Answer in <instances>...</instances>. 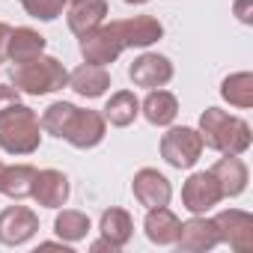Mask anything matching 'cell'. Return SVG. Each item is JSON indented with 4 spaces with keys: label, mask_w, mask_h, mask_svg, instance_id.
I'll return each instance as SVG.
<instances>
[{
    "label": "cell",
    "mask_w": 253,
    "mask_h": 253,
    "mask_svg": "<svg viewBox=\"0 0 253 253\" xmlns=\"http://www.w3.org/2000/svg\"><path fill=\"white\" fill-rule=\"evenodd\" d=\"M39 122H42V131L72 143L75 149H95L107 134V119L98 110L78 107L72 101H51L42 110Z\"/></svg>",
    "instance_id": "cell-1"
},
{
    "label": "cell",
    "mask_w": 253,
    "mask_h": 253,
    "mask_svg": "<svg viewBox=\"0 0 253 253\" xmlns=\"http://www.w3.org/2000/svg\"><path fill=\"white\" fill-rule=\"evenodd\" d=\"M197 131H200L203 143L220 155H244L253 146V131H250L247 119L232 116L220 107H206L200 113Z\"/></svg>",
    "instance_id": "cell-2"
},
{
    "label": "cell",
    "mask_w": 253,
    "mask_h": 253,
    "mask_svg": "<svg viewBox=\"0 0 253 253\" xmlns=\"http://www.w3.org/2000/svg\"><path fill=\"white\" fill-rule=\"evenodd\" d=\"M42 146L39 113L21 101L0 110V149L6 155H33Z\"/></svg>",
    "instance_id": "cell-3"
},
{
    "label": "cell",
    "mask_w": 253,
    "mask_h": 253,
    "mask_svg": "<svg viewBox=\"0 0 253 253\" xmlns=\"http://www.w3.org/2000/svg\"><path fill=\"white\" fill-rule=\"evenodd\" d=\"M9 84L24 95H51V92H57L69 84V72L57 57L36 54V57L12 66Z\"/></svg>",
    "instance_id": "cell-4"
},
{
    "label": "cell",
    "mask_w": 253,
    "mask_h": 253,
    "mask_svg": "<svg viewBox=\"0 0 253 253\" xmlns=\"http://www.w3.org/2000/svg\"><path fill=\"white\" fill-rule=\"evenodd\" d=\"M158 149H161V158L173 170H191L200 161L206 143H203L200 131L191 128V125H167V131H164Z\"/></svg>",
    "instance_id": "cell-5"
},
{
    "label": "cell",
    "mask_w": 253,
    "mask_h": 253,
    "mask_svg": "<svg viewBox=\"0 0 253 253\" xmlns=\"http://www.w3.org/2000/svg\"><path fill=\"white\" fill-rule=\"evenodd\" d=\"M78 39H81L78 48H81L84 63L110 66V63L125 51V45H122V39H119L113 21H110V24H98L95 30H89V33H84V36H78Z\"/></svg>",
    "instance_id": "cell-6"
},
{
    "label": "cell",
    "mask_w": 253,
    "mask_h": 253,
    "mask_svg": "<svg viewBox=\"0 0 253 253\" xmlns=\"http://www.w3.org/2000/svg\"><path fill=\"white\" fill-rule=\"evenodd\" d=\"M220 200H223V191L211 176V170H197L182 185V209H188L191 214H209Z\"/></svg>",
    "instance_id": "cell-7"
},
{
    "label": "cell",
    "mask_w": 253,
    "mask_h": 253,
    "mask_svg": "<svg viewBox=\"0 0 253 253\" xmlns=\"http://www.w3.org/2000/svg\"><path fill=\"white\" fill-rule=\"evenodd\" d=\"M220 244H229L235 253H250L253 250V214L241 209H223L214 217Z\"/></svg>",
    "instance_id": "cell-8"
},
{
    "label": "cell",
    "mask_w": 253,
    "mask_h": 253,
    "mask_svg": "<svg viewBox=\"0 0 253 253\" xmlns=\"http://www.w3.org/2000/svg\"><path fill=\"white\" fill-rule=\"evenodd\" d=\"M173 63L170 57L158 54V51H143L140 57H134V63L128 66V78L134 86H143V89H158V86H167L173 81Z\"/></svg>",
    "instance_id": "cell-9"
},
{
    "label": "cell",
    "mask_w": 253,
    "mask_h": 253,
    "mask_svg": "<svg viewBox=\"0 0 253 253\" xmlns=\"http://www.w3.org/2000/svg\"><path fill=\"white\" fill-rule=\"evenodd\" d=\"M39 232V214L27 206H9L0 211V244L21 247Z\"/></svg>",
    "instance_id": "cell-10"
},
{
    "label": "cell",
    "mask_w": 253,
    "mask_h": 253,
    "mask_svg": "<svg viewBox=\"0 0 253 253\" xmlns=\"http://www.w3.org/2000/svg\"><path fill=\"white\" fill-rule=\"evenodd\" d=\"M220 244V235H217V226L211 217L206 214H191V220H185L179 226V235H176V247L185 250V253H206V250H214Z\"/></svg>",
    "instance_id": "cell-11"
},
{
    "label": "cell",
    "mask_w": 253,
    "mask_h": 253,
    "mask_svg": "<svg viewBox=\"0 0 253 253\" xmlns=\"http://www.w3.org/2000/svg\"><path fill=\"white\" fill-rule=\"evenodd\" d=\"M131 191H134V200L143 206V209H155V206H167L170 197H173V185L164 173H158L155 167H143L134 173L131 179Z\"/></svg>",
    "instance_id": "cell-12"
},
{
    "label": "cell",
    "mask_w": 253,
    "mask_h": 253,
    "mask_svg": "<svg viewBox=\"0 0 253 253\" xmlns=\"http://www.w3.org/2000/svg\"><path fill=\"white\" fill-rule=\"evenodd\" d=\"M119 39L125 48H152L161 36H164V24L152 15H134V18H122V21H113Z\"/></svg>",
    "instance_id": "cell-13"
},
{
    "label": "cell",
    "mask_w": 253,
    "mask_h": 253,
    "mask_svg": "<svg viewBox=\"0 0 253 253\" xmlns=\"http://www.w3.org/2000/svg\"><path fill=\"white\" fill-rule=\"evenodd\" d=\"M72 194V185H69V176L63 170H36V182H33V200L42 206V209H63L66 200Z\"/></svg>",
    "instance_id": "cell-14"
},
{
    "label": "cell",
    "mask_w": 253,
    "mask_h": 253,
    "mask_svg": "<svg viewBox=\"0 0 253 253\" xmlns=\"http://www.w3.org/2000/svg\"><path fill=\"white\" fill-rule=\"evenodd\" d=\"M66 86L75 95H81V98H101L110 89V72H107V66L84 63L75 72H69V84Z\"/></svg>",
    "instance_id": "cell-15"
},
{
    "label": "cell",
    "mask_w": 253,
    "mask_h": 253,
    "mask_svg": "<svg viewBox=\"0 0 253 253\" xmlns=\"http://www.w3.org/2000/svg\"><path fill=\"white\" fill-rule=\"evenodd\" d=\"M211 176L217 179V185L223 191V200L226 197H241L247 191V182H250V170L241 161V155H223V158H217L211 164Z\"/></svg>",
    "instance_id": "cell-16"
},
{
    "label": "cell",
    "mask_w": 253,
    "mask_h": 253,
    "mask_svg": "<svg viewBox=\"0 0 253 253\" xmlns=\"http://www.w3.org/2000/svg\"><path fill=\"white\" fill-rule=\"evenodd\" d=\"M179 226H182V220L176 217V211H173V209H167V206L146 209V217H143V232H146V238H149L152 244H158V247L176 244Z\"/></svg>",
    "instance_id": "cell-17"
},
{
    "label": "cell",
    "mask_w": 253,
    "mask_h": 253,
    "mask_svg": "<svg viewBox=\"0 0 253 253\" xmlns=\"http://www.w3.org/2000/svg\"><path fill=\"white\" fill-rule=\"evenodd\" d=\"M140 113L146 116V122L158 125V128H167L179 116V98L170 89H161V86L149 89V95L140 101Z\"/></svg>",
    "instance_id": "cell-18"
},
{
    "label": "cell",
    "mask_w": 253,
    "mask_h": 253,
    "mask_svg": "<svg viewBox=\"0 0 253 253\" xmlns=\"http://www.w3.org/2000/svg\"><path fill=\"white\" fill-rule=\"evenodd\" d=\"M110 6H107V0H75L66 21H69V30L75 36H84L89 30H95L98 24H104Z\"/></svg>",
    "instance_id": "cell-19"
},
{
    "label": "cell",
    "mask_w": 253,
    "mask_h": 253,
    "mask_svg": "<svg viewBox=\"0 0 253 253\" xmlns=\"http://www.w3.org/2000/svg\"><path fill=\"white\" fill-rule=\"evenodd\" d=\"M98 229H101V238H107L116 250H122L125 244L131 241V235H134V217L125 211V209L110 206V209L101 211V217H98Z\"/></svg>",
    "instance_id": "cell-20"
},
{
    "label": "cell",
    "mask_w": 253,
    "mask_h": 253,
    "mask_svg": "<svg viewBox=\"0 0 253 253\" xmlns=\"http://www.w3.org/2000/svg\"><path fill=\"white\" fill-rule=\"evenodd\" d=\"M101 116L113 125V128H128V125L140 116V98H137L131 89H116V92L107 98Z\"/></svg>",
    "instance_id": "cell-21"
},
{
    "label": "cell",
    "mask_w": 253,
    "mask_h": 253,
    "mask_svg": "<svg viewBox=\"0 0 253 253\" xmlns=\"http://www.w3.org/2000/svg\"><path fill=\"white\" fill-rule=\"evenodd\" d=\"M33 182H36V167L33 164H12L3 167V176H0V194H6L9 200L21 203L33 194Z\"/></svg>",
    "instance_id": "cell-22"
},
{
    "label": "cell",
    "mask_w": 253,
    "mask_h": 253,
    "mask_svg": "<svg viewBox=\"0 0 253 253\" xmlns=\"http://www.w3.org/2000/svg\"><path fill=\"white\" fill-rule=\"evenodd\" d=\"M45 36L33 27H12L9 33V42H6V57L12 63H24L36 54H45Z\"/></svg>",
    "instance_id": "cell-23"
},
{
    "label": "cell",
    "mask_w": 253,
    "mask_h": 253,
    "mask_svg": "<svg viewBox=\"0 0 253 253\" xmlns=\"http://www.w3.org/2000/svg\"><path fill=\"white\" fill-rule=\"evenodd\" d=\"M89 229H92V220H89V214L81 211V209H63V211H57V217H54V232H57V238H60L63 244H78V241H84V238L89 235Z\"/></svg>",
    "instance_id": "cell-24"
},
{
    "label": "cell",
    "mask_w": 253,
    "mask_h": 253,
    "mask_svg": "<svg viewBox=\"0 0 253 253\" xmlns=\"http://www.w3.org/2000/svg\"><path fill=\"white\" fill-rule=\"evenodd\" d=\"M220 98L238 110L253 107V75L250 72H232L220 84Z\"/></svg>",
    "instance_id": "cell-25"
},
{
    "label": "cell",
    "mask_w": 253,
    "mask_h": 253,
    "mask_svg": "<svg viewBox=\"0 0 253 253\" xmlns=\"http://www.w3.org/2000/svg\"><path fill=\"white\" fill-rule=\"evenodd\" d=\"M21 9L36 18V21H57L63 15V6H66V0H18Z\"/></svg>",
    "instance_id": "cell-26"
},
{
    "label": "cell",
    "mask_w": 253,
    "mask_h": 253,
    "mask_svg": "<svg viewBox=\"0 0 253 253\" xmlns=\"http://www.w3.org/2000/svg\"><path fill=\"white\" fill-rule=\"evenodd\" d=\"M232 12H235V18L241 24H253V0H235Z\"/></svg>",
    "instance_id": "cell-27"
},
{
    "label": "cell",
    "mask_w": 253,
    "mask_h": 253,
    "mask_svg": "<svg viewBox=\"0 0 253 253\" xmlns=\"http://www.w3.org/2000/svg\"><path fill=\"white\" fill-rule=\"evenodd\" d=\"M15 101H21V92L12 84H0V110L9 107V104H15Z\"/></svg>",
    "instance_id": "cell-28"
},
{
    "label": "cell",
    "mask_w": 253,
    "mask_h": 253,
    "mask_svg": "<svg viewBox=\"0 0 253 253\" xmlns=\"http://www.w3.org/2000/svg\"><path fill=\"white\" fill-rule=\"evenodd\" d=\"M9 33H12V27H9L6 21H0V63L6 60V42H9Z\"/></svg>",
    "instance_id": "cell-29"
},
{
    "label": "cell",
    "mask_w": 253,
    "mask_h": 253,
    "mask_svg": "<svg viewBox=\"0 0 253 253\" xmlns=\"http://www.w3.org/2000/svg\"><path fill=\"white\" fill-rule=\"evenodd\" d=\"M89 250H92V253H98V250H110V253H116V247H113L107 238H98V241H92V244H89Z\"/></svg>",
    "instance_id": "cell-30"
},
{
    "label": "cell",
    "mask_w": 253,
    "mask_h": 253,
    "mask_svg": "<svg viewBox=\"0 0 253 253\" xmlns=\"http://www.w3.org/2000/svg\"><path fill=\"white\" fill-rule=\"evenodd\" d=\"M122 3H128V6H143V3H149V0H122Z\"/></svg>",
    "instance_id": "cell-31"
},
{
    "label": "cell",
    "mask_w": 253,
    "mask_h": 253,
    "mask_svg": "<svg viewBox=\"0 0 253 253\" xmlns=\"http://www.w3.org/2000/svg\"><path fill=\"white\" fill-rule=\"evenodd\" d=\"M3 167H6V164H3V161H0V176H3Z\"/></svg>",
    "instance_id": "cell-32"
},
{
    "label": "cell",
    "mask_w": 253,
    "mask_h": 253,
    "mask_svg": "<svg viewBox=\"0 0 253 253\" xmlns=\"http://www.w3.org/2000/svg\"><path fill=\"white\" fill-rule=\"evenodd\" d=\"M66 3H75V0H66Z\"/></svg>",
    "instance_id": "cell-33"
}]
</instances>
